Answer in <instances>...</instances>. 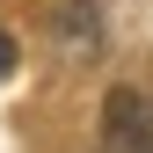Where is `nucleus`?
Listing matches in <instances>:
<instances>
[{
	"label": "nucleus",
	"instance_id": "1",
	"mask_svg": "<svg viewBox=\"0 0 153 153\" xmlns=\"http://www.w3.org/2000/svg\"><path fill=\"white\" fill-rule=\"evenodd\" d=\"M102 153H153V109L131 88L102 95Z\"/></svg>",
	"mask_w": 153,
	"mask_h": 153
},
{
	"label": "nucleus",
	"instance_id": "2",
	"mask_svg": "<svg viewBox=\"0 0 153 153\" xmlns=\"http://www.w3.org/2000/svg\"><path fill=\"white\" fill-rule=\"evenodd\" d=\"M59 36H66V51H95L102 29H95V7H88V0H66V7H59Z\"/></svg>",
	"mask_w": 153,
	"mask_h": 153
},
{
	"label": "nucleus",
	"instance_id": "3",
	"mask_svg": "<svg viewBox=\"0 0 153 153\" xmlns=\"http://www.w3.org/2000/svg\"><path fill=\"white\" fill-rule=\"evenodd\" d=\"M15 59H22V51H15V36L0 29V80H7V73H15Z\"/></svg>",
	"mask_w": 153,
	"mask_h": 153
}]
</instances>
